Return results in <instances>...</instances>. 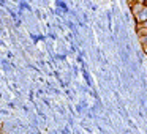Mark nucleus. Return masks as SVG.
Returning <instances> with one entry per match:
<instances>
[{
    "label": "nucleus",
    "instance_id": "obj_3",
    "mask_svg": "<svg viewBox=\"0 0 147 134\" xmlns=\"http://www.w3.org/2000/svg\"><path fill=\"white\" fill-rule=\"evenodd\" d=\"M136 30H138V36H146L147 35V29H146V27H142L141 24H138V25H136Z\"/></svg>",
    "mask_w": 147,
    "mask_h": 134
},
{
    "label": "nucleus",
    "instance_id": "obj_6",
    "mask_svg": "<svg viewBox=\"0 0 147 134\" xmlns=\"http://www.w3.org/2000/svg\"><path fill=\"white\" fill-rule=\"evenodd\" d=\"M141 25H142V27H146V29H147V21H146V22H142Z\"/></svg>",
    "mask_w": 147,
    "mask_h": 134
},
{
    "label": "nucleus",
    "instance_id": "obj_7",
    "mask_svg": "<svg viewBox=\"0 0 147 134\" xmlns=\"http://www.w3.org/2000/svg\"><path fill=\"white\" fill-rule=\"evenodd\" d=\"M144 5H146V7H147V0H146V2H144Z\"/></svg>",
    "mask_w": 147,
    "mask_h": 134
},
{
    "label": "nucleus",
    "instance_id": "obj_1",
    "mask_svg": "<svg viewBox=\"0 0 147 134\" xmlns=\"http://www.w3.org/2000/svg\"><path fill=\"white\" fill-rule=\"evenodd\" d=\"M134 19H136V22L138 24H142V22H146L147 21V7H144L142 8V11H141L138 16H134Z\"/></svg>",
    "mask_w": 147,
    "mask_h": 134
},
{
    "label": "nucleus",
    "instance_id": "obj_2",
    "mask_svg": "<svg viewBox=\"0 0 147 134\" xmlns=\"http://www.w3.org/2000/svg\"><path fill=\"white\" fill-rule=\"evenodd\" d=\"M131 7V13H133V16H138V14L142 11V8L146 7L144 3H141V2H138V3H133V5H130Z\"/></svg>",
    "mask_w": 147,
    "mask_h": 134
},
{
    "label": "nucleus",
    "instance_id": "obj_5",
    "mask_svg": "<svg viewBox=\"0 0 147 134\" xmlns=\"http://www.w3.org/2000/svg\"><path fill=\"white\" fill-rule=\"evenodd\" d=\"M138 2H139V0H128V3H130V5H133V3H138Z\"/></svg>",
    "mask_w": 147,
    "mask_h": 134
},
{
    "label": "nucleus",
    "instance_id": "obj_4",
    "mask_svg": "<svg viewBox=\"0 0 147 134\" xmlns=\"http://www.w3.org/2000/svg\"><path fill=\"white\" fill-rule=\"evenodd\" d=\"M139 43H141V46H142V51L147 54V35L146 36H139Z\"/></svg>",
    "mask_w": 147,
    "mask_h": 134
}]
</instances>
